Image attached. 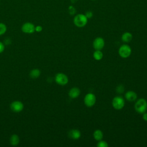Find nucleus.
<instances>
[{"mask_svg": "<svg viewBox=\"0 0 147 147\" xmlns=\"http://www.w3.org/2000/svg\"><path fill=\"white\" fill-rule=\"evenodd\" d=\"M135 110L140 113L143 114L147 110V101L144 98L139 99L134 105Z\"/></svg>", "mask_w": 147, "mask_h": 147, "instance_id": "obj_1", "label": "nucleus"}, {"mask_svg": "<svg viewBox=\"0 0 147 147\" xmlns=\"http://www.w3.org/2000/svg\"><path fill=\"white\" fill-rule=\"evenodd\" d=\"M87 19L88 18L84 14H79L74 17V23L76 26L79 28H82L87 24Z\"/></svg>", "mask_w": 147, "mask_h": 147, "instance_id": "obj_2", "label": "nucleus"}, {"mask_svg": "<svg viewBox=\"0 0 147 147\" xmlns=\"http://www.w3.org/2000/svg\"><path fill=\"white\" fill-rule=\"evenodd\" d=\"M118 53L121 57L127 58L131 53V49L127 44H123L119 47Z\"/></svg>", "mask_w": 147, "mask_h": 147, "instance_id": "obj_3", "label": "nucleus"}, {"mask_svg": "<svg viewBox=\"0 0 147 147\" xmlns=\"http://www.w3.org/2000/svg\"><path fill=\"white\" fill-rule=\"evenodd\" d=\"M125 100L121 96H115L112 100L113 107L116 110H121L125 106Z\"/></svg>", "mask_w": 147, "mask_h": 147, "instance_id": "obj_4", "label": "nucleus"}, {"mask_svg": "<svg viewBox=\"0 0 147 147\" xmlns=\"http://www.w3.org/2000/svg\"><path fill=\"white\" fill-rule=\"evenodd\" d=\"M55 82L57 84L60 85V86H64L67 84L68 82V76L61 72L57 73L55 77Z\"/></svg>", "mask_w": 147, "mask_h": 147, "instance_id": "obj_5", "label": "nucleus"}, {"mask_svg": "<svg viewBox=\"0 0 147 147\" xmlns=\"http://www.w3.org/2000/svg\"><path fill=\"white\" fill-rule=\"evenodd\" d=\"M96 102V96L92 93H88L84 98V103L88 107H92Z\"/></svg>", "mask_w": 147, "mask_h": 147, "instance_id": "obj_6", "label": "nucleus"}, {"mask_svg": "<svg viewBox=\"0 0 147 147\" xmlns=\"http://www.w3.org/2000/svg\"><path fill=\"white\" fill-rule=\"evenodd\" d=\"M21 30L26 34H32L35 32V26L32 22H27L21 26Z\"/></svg>", "mask_w": 147, "mask_h": 147, "instance_id": "obj_7", "label": "nucleus"}, {"mask_svg": "<svg viewBox=\"0 0 147 147\" xmlns=\"http://www.w3.org/2000/svg\"><path fill=\"white\" fill-rule=\"evenodd\" d=\"M11 110L15 113L21 112L24 109V104L19 100H14L10 104Z\"/></svg>", "mask_w": 147, "mask_h": 147, "instance_id": "obj_8", "label": "nucleus"}, {"mask_svg": "<svg viewBox=\"0 0 147 147\" xmlns=\"http://www.w3.org/2000/svg\"><path fill=\"white\" fill-rule=\"evenodd\" d=\"M92 45L95 50H101L105 46V40L102 37H98L93 41Z\"/></svg>", "mask_w": 147, "mask_h": 147, "instance_id": "obj_9", "label": "nucleus"}, {"mask_svg": "<svg viewBox=\"0 0 147 147\" xmlns=\"http://www.w3.org/2000/svg\"><path fill=\"white\" fill-rule=\"evenodd\" d=\"M80 94V90L79 88L74 87L71 88L68 92L69 96L72 99L77 98Z\"/></svg>", "mask_w": 147, "mask_h": 147, "instance_id": "obj_10", "label": "nucleus"}, {"mask_svg": "<svg viewBox=\"0 0 147 147\" xmlns=\"http://www.w3.org/2000/svg\"><path fill=\"white\" fill-rule=\"evenodd\" d=\"M125 97L129 102H134L137 99V94L131 90L127 91L125 94Z\"/></svg>", "mask_w": 147, "mask_h": 147, "instance_id": "obj_11", "label": "nucleus"}, {"mask_svg": "<svg viewBox=\"0 0 147 147\" xmlns=\"http://www.w3.org/2000/svg\"><path fill=\"white\" fill-rule=\"evenodd\" d=\"M68 136L71 139L78 140L81 136V133L78 129H72L69 131Z\"/></svg>", "mask_w": 147, "mask_h": 147, "instance_id": "obj_12", "label": "nucleus"}, {"mask_svg": "<svg viewBox=\"0 0 147 147\" xmlns=\"http://www.w3.org/2000/svg\"><path fill=\"white\" fill-rule=\"evenodd\" d=\"M132 38H133V36L129 32H125L121 36L122 41L126 43H128L130 42L132 40Z\"/></svg>", "mask_w": 147, "mask_h": 147, "instance_id": "obj_13", "label": "nucleus"}, {"mask_svg": "<svg viewBox=\"0 0 147 147\" xmlns=\"http://www.w3.org/2000/svg\"><path fill=\"white\" fill-rule=\"evenodd\" d=\"M20 142V138L17 134H14L10 138V143L12 146H17Z\"/></svg>", "mask_w": 147, "mask_h": 147, "instance_id": "obj_14", "label": "nucleus"}, {"mask_svg": "<svg viewBox=\"0 0 147 147\" xmlns=\"http://www.w3.org/2000/svg\"><path fill=\"white\" fill-rule=\"evenodd\" d=\"M93 137L95 140L99 141L102 140V138L103 137V133L100 130L97 129L94 131V132L93 133Z\"/></svg>", "mask_w": 147, "mask_h": 147, "instance_id": "obj_15", "label": "nucleus"}, {"mask_svg": "<svg viewBox=\"0 0 147 147\" xmlns=\"http://www.w3.org/2000/svg\"><path fill=\"white\" fill-rule=\"evenodd\" d=\"M40 74H41V71L40 69H38L37 68H34V69H32L29 73L30 77L32 79L38 78L40 76Z\"/></svg>", "mask_w": 147, "mask_h": 147, "instance_id": "obj_16", "label": "nucleus"}, {"mask_svg": "<svg viewBox=\"0 0 147 147\" xmlns=\"http://www.w3.org/2000/svg\"><path fill=\"white\" fill-rule=\"evenodd\" d=\"M93 57L96 60H100L103 57V54L100 50H96L93 53Z\"/></svg>", "mask_w": 147, "mask_h": 147, "instance_id": "obj_17", "label": "nucleus"}, {"mask_svg": "<svg viewBox=\"0 0 147 147\" xmlns=\"http://www.w3.org/2000/svg\"><path fill=\"white\" fill-rule=\"evenodd\" d=\"M6 30H7L6 25L2 22H0V36H2L3 34H5Z\"/></svg>", "mask_w": 147, "mask_h": 147, "instance_id": "obj_18", "label": "nucleus"}, {"mask_svg": "<svg viewBox=\"0 0 147 147\" xmlns=\"http://www.w3.org/2000/svg\"><path fill=\"white\" fill-rule=\"evenodd\" d=\"M109 146V144L107 142L103 140H100L97 144V146L98 147H107Z\"/></svg>", "mask_w": 147, "mask_h": 147, "instance_id": "obj_19", "label": "nucleus"}, {"mask_svg": "<svg viewBox=\"0 0 147 147\" xmlns=\"http://www.w3.org/2000/svg\"><path fill=\"white\" fill-rule=\"evenodd\" d=\"M125 91V88H124V86L122 84H119L118 85L117 88H116V91L117 92L119 93V94H122Z\"/></svg>", "mask_w": 147, "mask_h": 147, "instance_id": "obj_20", "label": "nucleus"}, {"mask_svg": "<svg viewBox=\"0 0 147 147\" xmlns=\"http://www.w3.org/2000/svg\"><path fill=\"white\" fill-rule=\"evenodd\" d=\"M75 9L73 7V6H69V13H70V14L71 15H73L75 13Z\"/></svg>", "mask_w": 147, "mask_h": 147, "instance_id": "obj_21", "label": "nucleus"}, {"mask_svg": "<svg viewBox=\"0 0 147 147\" xmlns=\"http://www.w3.org/2000/svg\"><path fill=\"white\" fill-rule=\"evenodd\" d=\"M85 16H86V17H87V18H91V17H92L93 13H92L91 11H87V12L86 13Z\"/></svg>", "mask_w": 147, "mask_h": 147, "instance_id": "obj_22", "label": "nucleus"}, {"mask_svg": "<svg viewBox=\"0 0 147 147\" xmlns=\"http://www.w3.org/2000/svg\"><path fill=\"white\" fill-rule=\"evenodd\" d=\"M42 30V27L40 25H37L36 26H35V31H36L37 32H40Z\"/></svg>", "mask_w": 147, "mask_h": 147, "instance_id": "obj_23", "label": "nucleus"}, {"mask_svg": "<svg viewBox=\"0 0 147 147\" xmlns=\"http://www.w3.org/2000/svg\"><path fill=\"white\" fill-rule=\"evenodd\" d=\"M5 50V45L4 44L0 41V53H2Z\"/></svg>", "mask_w": 147, "mask_h": 147, "instance_id": "obj_24", "label": "nucleus"}, {"mask_svg": "<svg viewBox=\"0 0 147 147\" xmlns=\"http://www.w3.org/2000/svg\"><path fill=\"white\" fill-rule=\"evenodd\" d=\"M142 118L144 121H147V113H143V115H142Z\"/></svg>", "mask_w": 147, "mask_h": 147, "instance_id": "obj_25", "label": "nucleus"}]
</instances>
